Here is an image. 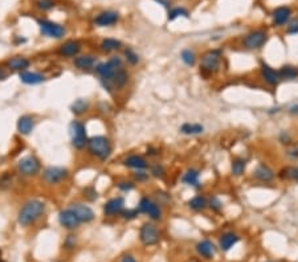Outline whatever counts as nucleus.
I'll return each instance as SVG.
<instances>
[{"label":"nucleus","instance_id":"dca6fc26","mask_svg":"<svg viewBox=\"0 0 298 262\" xmlns=\"http://www.w3.org/2000/svg\"><path fill=\"white\" fill-rule=\"evenodd\" d=\"M252 176H253V179H255L256 181H259V183L268 184V183H272V181L274 180L276 174H274L273 170H272L268 164L261 162L256 166V168L253 170V172H252Z\"/></svg>","mask_w":298,"mask_h":262},{"label":"nucleus","instance_id":"c756f323","mask_svg":"<svg viewBox=\"0 0 298 262\" xmlns=\"http://www.w3.org/2000/svg\"><path fill=\"white\" fill-rule=\"evenodd\" d=\"M187 207L193 212H203L208 208L207 197L204 195H195L187 201Z\"/></svg>","mask_w":298,"mask_h":262},{"label":"nucleus","instance_id":"f704fd0d","mask_svg":"<svg viewBox=\"0 0 298 262\" xmlns=\"http://www.w3.org/2000/svg\"><path fill=\"white\" fill-rule=\"evenodd\" d=\"M180 60H182L183 64L187 65V67H195V64H196L197 61L196 53L193 52V49H190V48L183 49L182 52H180Z\"/></svg>","mask_w":298,"mask_h":262},{"label":"nucleus","instance_id":"6e6d98bb","mask_svg":"<svg viewBox=\"0 0 298 262\" xmlns=\"http://www.w3.org/2000/svg\"><path fill=\"white\" fill-rule=\"evenodd\" d=\"M121 262H137V260H135L134 256H131V254H125L123 257L121 258Z\"/></svg>","mask_w":298,"mask_h":262},{"label":"nucleus","instance_id":"4be33fe9","mask_svg":"<svg viewBox=\"0 0 298 262\" xmlns=\"http://www.w3.org/2000/svg\"><path fill=\"white\" fill-rule=\"evenodd\" d=\"M73 64H74V67L77 68L78 70L89 71L96 68L97 57L96 56H91V54H82V56L74 57Z\"/></svg>","mask_w":298,"mask_h":262},{"label":"nucleus","instance_id":"2eb2a0df","mask_svg":"<svg viewBox=\"0 0 298 262\" xmlns=\"http://www.w3.org/2000/svg\"><path fill=\"white\" fill-rule=\"evenodd\" d=\"M293 11L288 5H280L272 12V21L274 27H285L292 19Z\"/></svg>","mask_w":298,"mask_h":262},{"label":"nucleus","instance_id":"49530a36","mask_svg":"<svg viewBox=\"0 0 298 262\" xmlns=\"http://www.w3.org/2000/svg\"><path fill=\"white\" fill-rule=\"evenodd\" d=\"M140 210H138V208H127V210H123V212H122V217L125 220H134L137 219L138 216H140Z\"/></svg>","mask_w":298,"mask_h":262},{"label":"nucleus","instance_id":"3c124183","mask_svg":"<svg viewBox=\"0 0 298 262\" xmlns=\"http://www.w3.org/2000/svg\"><path fill=\"white\" fill-rule=\"evenodd\" d=\"M64 246L67 249H73L76 246V236H68L67 240H65V244Z\"/></svg>","mask_w":298,"mask_h":262},{"label":"nucleus","instance_id":"f03ea898","mask_svg":"<svg viewBox=\"0 0 298 262\" xmlns=\"http://www.w3.org/2000/svg\"><path fill=\"white\" fill-rule=\"evenodd\" d=\"M221 60H223V52L220 49H210L206 53H203L199 62L200 74L204 78L217 74L221 69Z\"/></svg>","mask_w":298,"mask_h":262},{"label":"nucleus","instance_id":"c9c22d12","mask_svg":"<svg viewBox=\"0 0 298 262\" xmlns=\"http://www.w3.org/2000/svg\"><path fill=\"white\" fill-rule=\"evenodd\" d=\"M88 109H89V101L84 98H78L70 106V110L74 115H82L84 113H87Z\"/></svg>","mask_w":298,"mask_h":262},{"label":"nucleus","instance_id":"13d9d810","mask_svg":"<svg viewBox=\"0 0 298 262\" xmlns=\"http://www.w3.org/2000/svg\"><path fill=\"white\" fill-rule=\"evenodd\" d=\"M5 77H7V73H5L3 68H0V81H1V80H4Z\"/></svg>","mask_w":298,"mask_h":262},{"label":"nucleus","instance_id":"4468645a","mask_svg":"<svg viewBox=\"0 0 298 262\" xmlns=\"http://www.w3.org/2000/svg\"><path fill=\"white\" fill-rule=\"evenodd\" d=\"M58 223H60V225L63 228L68 229V230H74L81 224V221L78 220L76 213L70 208L60 210V213H58Z\"/></svg>","mask_w":298,"mask_h":262},{"label":"nucleus","instance_id":"4d7b16f0","mask_svg":"<svg viewBox=\"0 0 298 262\" xmlns=\"http://www.w3.org/2000/svg\"><path fill=\"white\" fill-rule=\"evenodd\" d=\"M157 3H159L160 5H163L164 8H170V1L169 0H154Z\"/></svg>","mask_w":298,"mask_h":262},{"label":"nucleus","instance_id":"603ef678","mask_svg":"<svg viewBox=\"0 0 298 262\" xmlns=\"http://www.w3.org/2000/svg\"><path fill=\"white\" fill-rule=\"evenodd\" d=\"M286 157H290L292 160L298 159V147H290L286 150Z\"/></svg>","mask_w":298,"mask_h":262},{"label":"nucleus","instance_id":"a18cd8bd","mask_svg":"<svg viewBox=\"0 0 298 262\" xmlns=\"http://www.w3.org/2000/svg\"><path fill=\"white\" fill-rule=\"evenodd\" d=\"M117 188L121 191V192H130L135 188V181L130 180H121L117 183Z\"/></svg>","mask_w":298,"mask_h":262},{"label":"nucleus","instance_id":"f257e3e1","mask_svg":"<svg viewBox=\"0 0 298 262\" xmlns=\"http://www.w3.org/2000/svg\"><path fill=\"white\" fill-rule=\"evenodd\" d=\"M45 212V203L41 200L27 201L18 213V223L21 227H29L35 224Z\"/></svg>","mask_w":298,"mask_h":262},{"label":"nucleus","instance_id":"f3484780","mask_svg":"<svg viewBox=\"0 0 298 262\" xmlns=\"http://www.w3.org/2000/svg\"><path fill=\"white\" fill-rule=\"evenodd\" d=\"M260 76L263 78V81L265 84H268L269 86H277L280 84L279 71L276 70L274 68H272L268 62L261 61L260 62Z\"/></svg>","mask_w":298,"mask_h":262},{"label":"nucleus","instance_id":"09e8293b","mask_svg":"<svg viewBox=\"0 0 298 262\" xmlns=\"http://www.w3.org/2000/svg\"><path fill=\"white\" fill-rule=\"evenodd\" d=\"M286 34L298 35V19H290V21L286 24Z\"/></svg>","mask_w":298,"mask_h":262},{"label":"nucleus","instance_id":"37998d69","mask_svg":"<svg viewBox=\"0 0 298 262\" xmlns=\"http://www.w3.org/2000/svg\"><path fill=\"white\" fill-rule=\"evenodd\" d=\"M279 142L282 144V146H292V143H293V137H292V134L289 133L288 130H282L281 133L279 134Z\"/></svg>","mask_w":298,"mask_h":262},{"label":"nucleus","instance_id":"ea45409f","mask_svg":"<svg viewBox=\"0 0 298 262\" xmlns=\"http://www.w3.org/2000/svg\"><path fill=\"white\" fill-rule=\"evenodd\" d=\"M123 56H125L126 62L130 64V65H133V67L140 62V54L135 52L134 49H131V48H126L125 51H123Z\"/></svg>","mask_w":298,"mask_h":262},{"label":"nucleus","instance_id":"473e14b6","mask_svg":"<svg viewBox=\"0 0 298 262\" xmlns=\"http://www.w3.org/2000/svg\"><path fill=\"white\" fill-rule=\"evenodd\" d=\"M121 47H122V43H121L120 40H117V38H111V37L104 38V40L101 41V44H100L101 51L105 53L116 52V51H118Z\"/></svg>","mask_w":298,"mask_h":262},{"label":"nucleus","instance_id":"423d86ee","mask_svg":"<svg viewBox=\"0 0 298 262\" xmlns=\"http://www.w3.org/2000/svg\"><path fill=\"white\" fill-rule=\"evenodd\" d=\"M69 135H70V142L76 150H82L87 147L88 143V133L87 126L82 123L81 121H73L69 124Z\"/></svg>","mask_w":298,"mask_h":262},{"label":"nucleus","instance_id":"f8f14e48","mask_svg":"<svg viewBox=\"0 0 298 262\" xmlns=\"http://www.w3.org/2000/svg\"><path fill=\"white\" fill-rule=\"evenodd\" d=\"M129 77H130L129 71L122 67L113 74V77L110 78V81L101 82V84L104 85V87H105L107 91H111V89H114V90H122V89H125V86L127 85Z\"/></svg>","mask_w":298,"mask_h":262},{"label":"nucleus","instance_id":"9b49d317","mask_svg":"<svg viewBox=\"0 0 298 262\" xmlns=\"http://www.w3.org/2000/svg\"><path fill=\"white\" fill-rule=\"evenodd\" d=\"M39 28L43 36L52 38H63L67 34V29L64 25L51 20H39Z\"/></svg>","mask_w":298,"mask_h":262},{"label":"nucleus","instance_id":"bf43d9fd","mask_svg":"<svg viewBox=\"0 0 298 262\" xmlns=\"http://www.w3.org/2000/svg\"><path fill=\"white\" fill-rule=\"evenodd\" d=\"M0 262H5L4 260H1V258H0Z\"/></svg>","mask_w":298,"mask_h":262},{"label":"nucleus","instance_id":"4c0bfd02","mask_svg":"<svg viewBox=\"0 0 298 262\" xmlns=\"http://www.w3.org/2000/svg\"><path fill=\"white\" fill-rule=\"evenodd\" d=\"M150 167V175L155 179H163L166 176V168H164L163 164L160 163H155V164H151Z\"/></svg>","mask_w":298,"mask_h":262},{"label":"nucleus","instance_id":"a211bd4d","mask_svg":"<svg viewBox=\"0 0 298 262\" xmlns=\"http://www.w3.org/2000/svg\"><path fill=\"white\" fill-rule=\"evenodd\" d=\"M70 210L76 213V216L78 217V220L81 221V223H85V224H88V223H91L93 220H94V217H96V214H94V210H91L90 207L87 204H82V203H76V204H70V207H69Z\"/></svg>","mask_w":298,"mask_h":262},{"label":"nucleus","instance_id":"052dcab7","mask_svg":"<svg viewBox=\"0 0 298 262\" xmlns=\"http://www.w3.org/2000/svg\"><path fill=\"white\" fill-rule=\"evenodd\" d=\"M266 262H276V261H266Z\"/></svg>","mask_w":298,"mask_h":262},{"label":"nucleus","instance_id":"7c9ffc66","mask_svg":"<svg viewBox=\"0 0 298 262\" xmlns=\"http://www.w3.org/2000/svg\"><path fill=\"white\" fill-rule=\"evenodd\" d=\"M179 131L183 135L187 137H195V135H200L204 133V126L202 123H191V122H186L179 127Z\"/></svg>","mask_w":298,"mask_h":262},{"label":"nucleus","instance_id":"e433bc0d","mask_svg":"<svg viewBox=\"0 0 298 262\" xmlns=\"http://www.w3.org/2000/svg\"><path fill=\"white\" fill-rule=\"evenodd\" d=\"M167 17H169L170 21H174V20L179 19V17H190V14L183 7H174V8H170Z\"/></svg>","mask_w":298,"mask_h":262},{"label":"nucleus","instance_id":"393cba45","mask_svg":"<svg viewBox=\"0 0 298 262\" xmlns=\"http://www.w3.org/2000/svg\"><path fill=\"white\" fill-rule=\"evenodd\" d=\"M20 81L25 85H39L41 82L45 81V76L39 73V71L24 70L19 73Z\"/></svg>","mask_w":298,"mask_h":262},{"label":"nucleus","instance_id":"72a5a7b5","mask_svg":"<svg viewBox=\"0 0 298 262\" xmlns=\"http://www.w3.org/2000/svg\"><path fill=\"white\" fill-rule=\"evenodd\" d=\"M279 177L282 180H292L298 183V167L297 166H288L284 167L279 172Z\"/></svg>","mask_w":298,"mask_h":262},{"label":"nucleus","instance_id":"c03bdc74","mask_svg":"<svg viewBox=\"0 0 298 262\" xmlns=\"http://www.w3.org/2000/svg\"><path fill=\"white\" fill-rule=\"evenodd\" d=\"M82 193H84V197L89 201H96L98 199V192L93 186L87 187L85 190L82 191Z\"/></svg>","mask_w":298,"mask_h":262},{"label":"nucleus","instance_id":"58836bf2","mask_svg":"<svg viewBox=\"0 0 298 262\" xmlns=\"http://www.w3.org/2000/svg\"><path fill=\"white\" fill-rule=\"evenodd\" d=\"M208 201V208L212 210V212H220L221 210H223V207H224V204H223V201L220 200V197L216 195H212L210 196L207 199Z\"/></svg>","mask_w":298,"mask_h":262},{"label":"nucleus","instance_id":"a878e982","mask_svg":"<svg viewBox=\"0 0 298 262\" xmlns=\"http://www.w3.org/2000/svg\"><path fill=\"white\" fill-rule=\"evenodd\" d=\"M182 183L193 188H200V171L196 168H188L187 171L183 174Z\"/></svg>","mask_w":298,"mask_h":262},{"label":"nucleus","instance_id":"6e6552de","mask_svg":"<svg viewBox=\"0 0 298 262\" xmlns=\"http://www.w3.org/2000/svg\"><path fill=\"white\" fill-rule=\"evenodd\" d=\"M140 241L144 246H154L160 241V232L153 223H144L140 229Z\"/></svg>","mask_w":298,"mask_h":262},{"label":"nucleus","instance_id":"79ce46f5","mask_svg":"<svg viewBox=\"0 0 298 262\" xmlns=\"http://www.w3.org/2000/svg\"><path fill=\"white\" fill-rule=\"evenodd\" d=\"M12 181H14V179H12V175H11L10 172H4L3 175H0V190H10L11 187H12Z\"/></svg>","mask_w":298,"mask_h":262},{"label":"nucleus","instance_id":"cd10ccee","mask_svg":"<svg viewBox=\"0 0 298 262\" xmlns=\"http://www.w3.org/2000/svg\"><path fill=\"white\" fill-rule=\"evenodd\" d=\"M16 127H18V131L21 135H29L35 129V118L32 115H23L18 121Z\"/></svg>","mask_w":298,"mask_h":262},{"label":"nucleus","instance_id":"aec40b11","mask_svg":"<svg viewBox=\"0 0 298 262\" xmlns=\"http://www.w3.org/2000/svg\"><path fill=\"white\" fill-rule=\"evenodd\" d=\"M195 250H196V253L200 257L206 258V260H211V258L215 257L217 248L211 240H202V241H199V243L196 244Z\"/></svg>","mask_w":298,"mask_h":262},{"label":"nucleus","instance_id":"5701e85b","mask_svg":"<svg viewBox=\"0 0 298 262\" xmlns=\"http://www.w3.org/2000/svg\"><path fill=\"white\" fill-rule=\"evenodd\" d=\"M240 241V236L233 233V232H226L219 238V248L223 252H229L233 246H236Z\"/></svg>","mask_w":298,"mask_h":262},{"label":"nucleus","instance_id":"864d4df0","mask_svg":"<svg viewBox=\"0 0 298 262\" xmlns=\"http://www.w3.org/2000/svg\"><path fill=\"white\" fill-rule=\"evenodd\" d=\"M146 154H147L150 157H157L159 155V150L158 148L153 147V146H150V147H147V151H146Z\"/></svg>","mask_w":298,"mask_h":262},{"label":"nucleus","instance_id":"5fc2aeb1","mask_svg":"<svg viewBox=\"0 0 298 262\" xmlns=\"http://www.w3.org/2000/svg\"><path fill=\"white\" fill-rule=\"evenodd\" d=\"M288 113L290 115H293V117H298V104L290 106L288 109Z\"/></svg>","mask_w":298,"mask_h":262},{"label":"nucleus","instance_id":"7ed1b4c3","mask_svg":"<svg viewBox=\"0 0 298 262\" xmlns=\"http://www.w3.org/2000/svg\"><path fill=\"white\" fill-rule=\"evenodd\" d=\"M87 147L91 157H94L101 162L107 160L110 157L111 151H113L111 142L109 140V138H106L104 135H94V137L88 139Z\"/></svg>","mask_w":298,"mask_h":262},{"label":"nucleus","instance_id":"412c9836","mask_svg":"<svg viewBox=\"0 0 298 262\" xmlns=\"http://www.w3.org/2000/svg\"><path fill=\"white\" fill-rule=\"evenodd\" d=\"M123 166L131 168V170H135V171H143V170L149 168L150 164L142 155L133 154V155H129V157H126L123 159Z\"/></svg>","mask_w":298,"mask_h":262},{"label":"nucleus","instance_id":"1a4fd4ad","mask_svg":"<svg viewBox=\"0 0 298 262\" xmlns=\"http://www.w3.org/2000/svg\"><path fill=\"white\" fill-rule=\"evenodd\" d=\"M18 171L21 176L32 177L40 171V160L34 155H27L18 162Z\"/></svg>","mask_w":298,"mask_h":262},{"label":"nucleus","instance_id":"a19ab883","mask_svg":"<svg viewBox=\"0 0 298 262\" xmlns=\"http://www.w3.org/2000/svg\"><path fill=\"white\" fill-rule=\"evenodd\" d=\"M154 200L157 201L160 207H162V205H167L169 203H171V195L167 193V192H164V191H155Z\"/></svg>","mask_w":298,"mask_h":262},{"label":"nucleus","instance_id":"39448f33","mask_svg":"<svg viewBox=\"0 0 298 262\" xmlns=\"http://www.w3.org/2000/svg\"><path fill=\"white\" fill-rule=\"evenodd\" d=\"M122 67H123L122 58L118 57V56H113V57L109 58L107 61L97 64L96 68H94V71L97 73V76L100 77L101 82H107L110 81L113 74Z\"/></svg>","mask_w":298,"mask_h":262},{"label":"nucleus","instance_id":"8fccbe9b","mask_svg":"<svg viewBox=\"0 0 298 262\" xmlns=\"http://www.w3.org/2000/svg\"><path fill=\"white\" fill-rule=\"evenodd\" d=\"M37 7L41 11H49L54 7V1L53 0H39L37 1Z\"/></svg>","mask_w":298,"mask_h":262},{"label":"nucleus","instance_id":"6ab92c4d","mask_svg":"<svg viewBox=\"0 0 298 262\" xmlns=\"http://www.w3.org/2000/svg\"><path fill=\"white\" fill-rule=\"evenodd\" d=\"M118 21H120V14L116 11H104L100 15H97L96 19H94V24L101 28L116 25Z\"/></svg>","mask_w":298,"mask_h":262},{"label":"nucleus","instance_id":"bb28decb","mask_svg":"<svg viewBox=\"0 0 298 262\" xmlns=\"http://www.w3.org/2000/svg\"><path fill=\"white\" fill-rule=\"evenodd\" d=\"M279 71L280 81H294L298 78V68L290 64H285L277 69Z\"/></svg>","mask_w":298,"mask_h":262},{"label":"nucleus","instance_id":"b1692460","mask_svg":"<svg viewBox=\"0 0 298 262\" xmlns=\"http://www.w3.org/2000/svg\"><path fill=\"white\" fill-rule=\"evenodd\" d=\"M80 51H81V44L76 41V40H69V41L64 43L63 45L60 47L58 53H60L63 57L74 58L77 57Z\"/></svg>","mask_w":298,"mask_h":262},{"label":"nucleus","instance_id":"20e7f679","mask_svg":"<svg viewBox=\"0 0 298 262\" xmlns=\"http://www.w3.org/2000/svg\"><path fill=\"white\" fill-rule=\"evenodd\" d=\"M269 40V34L266 29L257 28L250 31L243 37L241 45L245 48L246 51H260L265 47V44Z\"/></svg>","mask_w":298,"mask_h":262},{"label":"nucleus","instance_id":"9d476101","mask_svg":"<svg viewBox=\"0 0 298 262\" xmlns=\"http://www.w3.org/2000/svg\"><path fill=\"white\" fill-rule=\"evenodd\" d=\"M68 176H69V172H68L67 168L58 166L48 167L43 172L44 181L47 184H49V186H58L64 180H67Z\"/></svg>","mask_w":298,"mask_h":262},{"label":"nucleus","instance_id":"0eeeda50","mask_svg":"<svg viewBox=\"0 0 298 262\" xmlns=\"http://www.w3.org/2000/svg\"><path fill=\"white\" fill-rule=\"evenodd\" d=\"M137 208L140 210V213L149 216V219L153 220V221H160L162 217H163L162 207L154 199L149 197V196H143L140 200V203H138Z\"/></svg>","mask_w":298,"mask_h":262},{"label":"nucleus","instance_id":"de8ad7c7","mask_svg":"<svg viewBox=\"0 0 298 262\" xmlns=\"http://www.w3.org/2000/svg\"><path fill=\"white\" fill-rule=\"evenodd\" d=\"M133 177H134L135 183H146V181H149L150 174H147L146 170H143V171H135Z\"/></svg>","mask_w":298,"mask_h":262},{"label":"nucleus","instance_id":"2f4dec72","mask_svg":"<svg viewBox=\"0 0 298 262\" xmlns=\"http://www.w3.org/2000/svg\"><path fill=\"white\" fill-rule=\"evenodd\" d=\"M246 166H248V160L244 159L243 157H236L232 159L231 162V172L232 175L236 177H240L244 175V172L246 170Z\"/></svg>","mask_w":298,"mask_h":262},{"label":"nucleus","instance_id":"c85d7f7f","mask_svg":"<svg viewBox=\"0 0 298 262\" xmlns=\"http://www.w3.org/2000/svg\"><path fill=\"white\" fill-rule=\"evenodd\" d=\"M31 65V61H29L27 57H23V56H15V57L10 58L7 61V67L11 70L15 71H24L27 70Z\"/></svg>","mask_w":298,"mask_h":262},{"label":"nucleus","instance_id":"ddd939ff","mask_svg":"<svg viewBox=\"0 0 298 262\" xmlns=\"http://www.w3.org/2000/svg\"><path fill=\"white\" fill-rule=\"evenodd\" d=\"M104 210V214L107 217H116L122 214L123 210H125V199L122 196H117V197H111L110 200H107L102 207Z\"/></svg>","mask_w":298,"mask_h":262}]
</instances>
